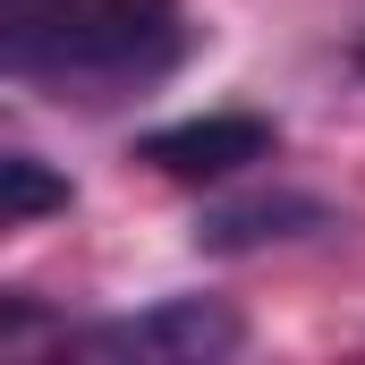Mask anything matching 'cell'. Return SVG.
I'll use <instances>...</instances> for the list:
<instances>
[{
    "label": "cell",
    "instance_id": "cell-1",
    "mask_svg": "<svg viewBox=\"0 0 365 365\" xmlns=\"http://www.w3.org/2000/svg\"><path fill=\"white\" fill-rule=\"evenodd\" d=\"M187 51L179 0H0V60L26 86L119 93Z\"/></svg>",
    "mask_w": 365,
    "mask_h": 365
},
{
    "label": "cell",
    "instance_id": "cell-2",
    "mask_svg": "<svg viewBox=\"0 0 365 365\" xmlns=\"http://www.w3.org/2000/svg\"><path fill=\"white\" fill-rule=\"evenodd\" d=\"M238 340H247V323H238L221 297H162V306H145V314H119V323L68 331V349H86V357H162V365L230 357Z\"/></svg>",
    "mask_w": 365,
    "mask_h": 365
},
{
    "label": "cell",
    "instance_id": "cell-3",
    "mask_svg": "<svg viewBox=\"0 0 365 365\" xmlns=\"http://www.w3.org/2000/svg\"><path fill=\"white\" fill-rule=\"evenodd\" d=\"M162 179H230V170H247V162H264L272 153V119H247V110H212V119H179V128H153L145 145H136Z\"/></svg>",
    "mask_w": 365,
    "mask_h": 365
},
{
    "label": "cell",
    "instance_id": "cell-4",
    "mask_svg": "<svg viewBox=\"0 0 365 365\" xmlns=\"http://www.w3.org/2000/svg\"><path fill=\"white\" fill-rule=\"evenodd\" d=\"M297 230H323V204H306V195H255V204H221L204 221V247H264V238H297Z\"/></svg>",
    "mask_w": 365,
    "mask_h": 365
},
{
    "label": "cell",
    "instance_id": "cell-5",
    "mask_svg": "<svg viewBox=\"0 0 365 365\" xmlns=\"http://www.w3.org/2000/svg\"><path fill=\"white\" fill-rule=\"evenodd\" d=\"M0 187H9V195H0L9 230H26L34 212H60V204H68V179H51L34 153H9V162H0Z\"/></svg>",
    "mask_w": 365,
    "mask_h": 365
},
{
    "label": "cell",
    "instance_id": "cell-6",
    "mask_svg": "<svg viewBox=\"0 0 365 365\" xmlns=\"http://www.w3.org/2000/svg\"><path fill=\"white\" fill-rule=\"evenodd\" d=\"M357 77H365V43H357Z\"/></svg>",
    "mask_w": 365,
    "mask_h": 365
}]
</instances>
